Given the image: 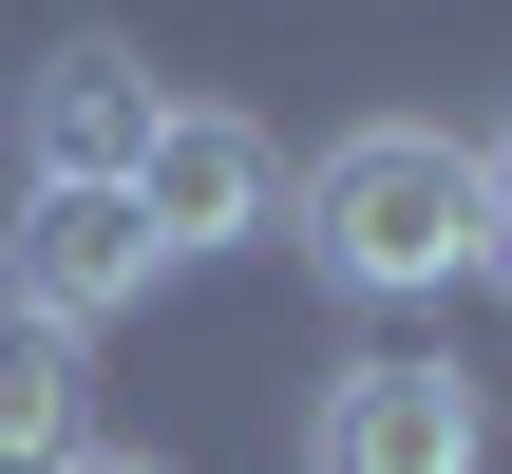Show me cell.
I'll use <instances>...</instances> for the list:
<instances>
[{
  "label": "cell",
  "mask_w": 512,
  "mask_h": 474,
  "mask_svg": "<svg viewBox=\"0 0 512 474\" xmlns=\"http://www.w3.org/2000/svg\"><path fill=\"white\" fill-rule=\"evenodd\" d=\"M304 266L342 285V304H437L456 266H475V152L437 133V114H361L323 171H304Z\"/></svg>",
  "instance_id": "cell-1"
},
{
  "label": "cell",
  "mask_w": 512,
  "mask_h": 474,
  "mask_svg": "<svg viewBox=\"0 0 512 474\" xmlns=\"http://www.w3.org/2000/svg\"><path fill=\"white\" fill-rule=\"evenodd\" d=\"M114 190H133V228H152L171 266H228V247L285 228V152H266V114H228V95H152V152H133Z\"/></svg>",
  "instance_id": "cell-2"
},
{
  "label": "cell",
  "mask_w": 512,
  "mask_h": 474,
  "mask_svg": "<svg viewBox=\"0 0 512 474\" xmlns=\"http://www.w3.org/2000/svg\"><path fill=\"white\" fill-rule=\"evenodd\" d=\"M475 456H494V399L418 342H380L304 399V474H475Z\"/></svg>",
  "instance_id": "cell-3"
},
{
  "label": "cell",
  "mask_w": 512,
  "mask_h": 474,
  "mask_svg": "<svg viewBox=\"0 0 512 474\" xmlns=\"http://www.w3.org/2000/svg\"><path fill=\"white\" fill-rule=\"evenodd\" d=\"M152 285H171V247L133 228V190H19V228H0V304H19V323L95 342V323H133Z\"/></svg>",
  "instance_id": "cell-4"
},
{
  "label": "cell",
  "mask_w": 512,
  "mask_h": 474,
  "mask_svg": "<svg viewBox=\"0 0 512 474\" xmlns=\"http://www.w3.org/2000/svg\"><path fill=\"white\" fill-rule=\"evenodd\" d=\"M19 152H38V190H114L152 152V57L133 38H57L19 76Z\"/></svg>",
  "instance_id": "cell-5"
},
{
  "label": "cell",
  "mask_w": 512,
  "mask_h": 474,
  "mask_svg": "<svg viewBox=\"0 0 512 474\" xmlns=\"http://www.w3.org/2000/svg\"><path fill=\"white\" fill-rule=\"evenodd\" d=\"M57 456H95V342L0 304V474H57Z\"/></svg>",
  "instance_id": "cell-6"
},
{
  "label": "cell",
  "mask_w": 512,
  "mask_h": 474,
  "mask_svg": "<svg viewBox=\"0 0 512 474\" xmlns=\"http://www.w3.org/2000/svg\"><path fill=\"white\" fill-rule=\"evenodd\" d=\"M475 266H494V304H512V133H475Z\"/></svg>",
  "instance_id": "cell-7"
},
{
  "label": "cell",
  "mask_w": 512,
  "mask_h": 474,
  "mask_svg": "<svg viewBox=\"0 0 512 474\" xmlns=\"http://www.w3.org/2000/svg\"><path fill=\"white\" fill-rule=\"evenodd\" d=\"M57 474H171V456H57Z\"/></svg>",
  "instance_id": "cell-8"
}]
</instances>
